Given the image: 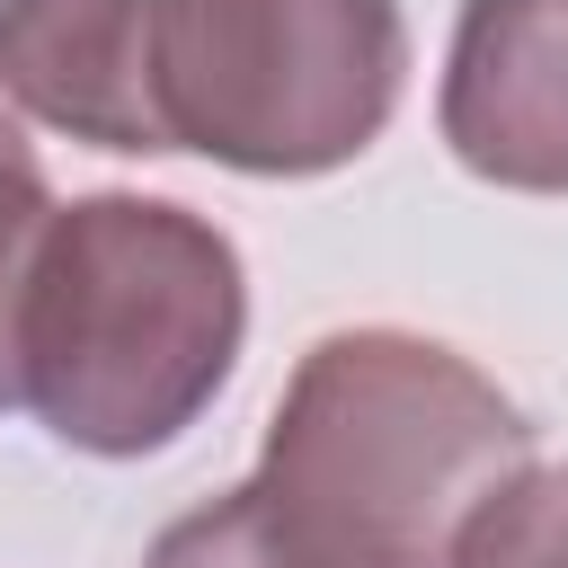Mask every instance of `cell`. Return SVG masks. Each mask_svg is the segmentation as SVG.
Instances as JSON below:
<instances>
[{
	"instance_id": "cell-1",
	"label": "cell",
	"mask_w": 568,
	"mask_h": 568,
	"mask_svg": "<svg viewBox=\"0 0 568 568\" xmlns=\"http://www.w3.org/2000/svg\"><path fill=\"white\" fill-rule=\"evenodd\" d=\"M248 337V266L231 231L178 195H71L44 222L18 390L36 426L98 462L178 444L231 382Z\"/></svg>"
},
{
	"instance_id": "cell-2",
	"label": "cell",
	"mask_w": 568,
	"mask_h": 568,
	"mask_svg": "<svg viewBox=\"0 0 568 568\" xmlns=\"http://www.w3.org/2000/svg\"><path fill=\"white\" fill-rule=\"evenodd\" d=\"M524 462V408L462 346L328 328L284 373L248 479L346 568H444L462 515Z\"/></svg>"
},
{
	"instance_id": "cell-3",
	"label": "cell",
	"mask_w": 568,
	"mask_h": 568,
	"mask_svg": "<svg viewBox=\"0 0 568 568\" xmlns=\"http://www.w3.org/2000/svg\"><path fill=\"white\" fill-rule=\"evenodd\" d=\"M399 89V0H151L142 98L160 151L240 178H328L382 142Z\"/></svg>"
},
{
	"instance_id": "cell-4",
	"label": "cell",
	"mask_w": 568,
	"mask_h": 568,
	"mask_svg": "<svg viewBox=\"0 0 568 568\" xmlns=\"http://www.w3.org/2000/svg\"><path fill=\"white\" fill-rule=\"evenodd\" d=\"M435 133L506 195H568V0H462Z\"/></svg>"
},
{
	"instance_id": "cell-5",
	"label": "cell",
	"mask_w": 568,
	"mask_h": 568,
	"mask_svg": "<svg viewBox=\"0 0 568 568\" xmlns=\"http://www.w3.org/2000/svg\"><path fill=\"white\" fill-rule=\"evenodd\" d=\"M151 0H0V98L89 151L160 160L142 98Z\"/></svg>"
},
{
	"instance_id": "cell-6",
	"label": "cell",
	"mask_w": 568,
	"mask_h": 568,
	"mask_svg": "<svg viewBox=\"0 0 568 568\" xmlns=\"http://www.w3.org/2000/svg\"><path fill=\"white\" fill-rule=\"evenodd\" d=\"M142 568H346V559H328L257 479H240V488L169 515V524L151 532Z\"/></svg>"
},
{
	"instance_id": "cell-7",
	"label": "cell",
	"mask_w": 568,
	"mask_h": 568,
	"mask_svg": "<svg viewBox=\"0 0 568 568\" xmlns=\"http://www.w3.org/2000/svg\"><path fill=\"white\" fill-rule=\"evenodd\" d=\"M444 568H568V462L506 470L462 515Z\"/></svg>"
},
{
	"instance_id": "cell-8",
	"label": "cell",
	"mask_w": 568,
	"mask_h": 568,
	"mask_svg": "<svg viewBox=\"0 0 568 568\" xmlns=\"http://www.w3.org/2000/svg\"><path fill=\"white\" fill-rule=\"evenodd\" d=\"M44 222H53L44 160L27 142V124L0 106V408H27V390H18V311H27V275H36V248H44Z\"/></svg>"
}]
</instances>
